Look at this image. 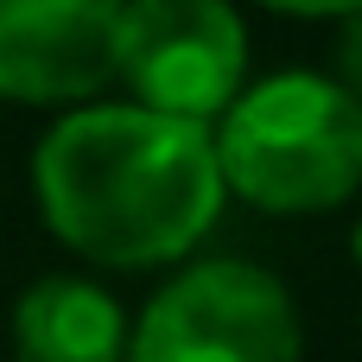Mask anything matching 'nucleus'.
Listing matches in <instances>:
<instances>
[{
    "label": "nucleus",
    "instance_id": "8",
    "mask_svg": "<svg viewBox=\"0 0 362 362\" xmlns=\"http://www.w3.org/2000/svg\"><path fill=\"white\" fill-rule=\"evenodd\" d=\"M356 261H362V223H356Z\"/></svg>",
    "mask_w": 362,
    "mask_h": 362
},
{
    "label": "nucleus",
    "instance_id": "2",
    "mask_svg": "<svg viewBox=\"0 0 362 362\" xmlns=\"http://www.w3.org/2000/svg\"><path fill=\"white\" fill-rule=\"evenodd\" d=\"M210 153L223 191L255 210H337L362 191V108L325 70H274L223 108Z\"/></svg>",
    "mask_w": 362,
    "mask_h": 362
},
{
    "label": "nucleus",
    "instance_id": "5",
    "mask_svg": "<svg viewBox=\"0 0 362 362\" xmlns=\"http://www.w3.org/2000/svg\"><path fill=\"white\" fill-rule=\"evenodd\" d=\"M108 83H115L108 0H0V95L83 108Z\"/></svg>",
    "mask_w": 362,
    "mask_h": 362
},
{
    "label": "nucleus",
    "instance_id": "1",
    "mask_svg": "<svg viewBox=\"0 0 362 362\" xmlns=\"http://www.w3.org/2000/svg\"><path fill=\"white\" fill-rule=\"evenodd\" d=\"M32 197L45 229L115 274L185 261L223 216V172L210 127L146 115L134 102L64 108L32 153Z\"/></svg>",
    "mask_w": 362,
    "mask_h": 362
},
{
    "label": "nucleus",
    "instance_id": "7",
    "mask_svg": "<svg viewBox=\"0 0 362 362\" xmlns=\"http://www.w3.org/2000/svg\"><path fill=\"white\" fill-rule=\"evenodd\" d=\"M350 102L362 108V6H350L337 19V76H331Z\"/></svg>",
    "mask_w": 362,
    "mask_h": 362
},
{
    "label": "nucleus",
    "instance_id": "3",
    "mask_svg": "<svg viewBox=\"0 0 362 362\" xmlns=\"http://www.w3.org/2000/svg\"><path fill=\"white\" fill-rule=\"evenodd\" d=\"M305 325L280 274L210 255L178 267L127 325L121 362H299Z\"/></svg>",
    "mask_w": 362,
    "mask_h": 362
},
{
    "label": "nucleus",
    "instance_id": "6",
    "mask_svg": "<svg viewBox=\"0 0 362 362\" xmlns=\"http://www.w3.org/2000/svg\"><path fill=\"white\" fill-rule=\"evenodd\" d=\"M13 350L19 362H121L127 318L115 293L83 274H45L13 305Z\"/></svg>",
    "mask_w": 362,
    "mask_h": 362
},
{
    "label": "nucleus",
    "instance_id": "4",
    "mask_svg": "<svg viewBox=\"0 0 362 362\" xmlns=\"http://www.w3.org/2000/svg\"><path fill=\"white\" fill-rule=\"evenodd\" d=\"M115 76L134 108L216 127L248 89V25L223 0H134L115 6Z\"/></svg>",
    "mask_w": 362,
    "mask_h": 362
}]
</instances>
